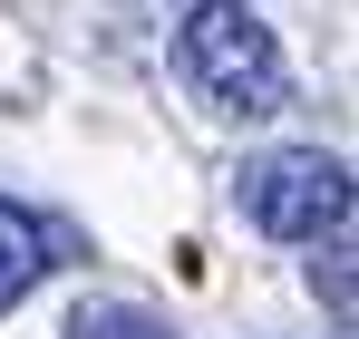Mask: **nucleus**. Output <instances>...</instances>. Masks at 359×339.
<instances>
[{
    "label": "nucleus",
    "mask_w": 359,
    "mask_h": 339,
    "mask_svg": "<svg viewBox=\"0 0 359 339\" xmlns=\"http://www.w3.org/2000/svg\"><path fill=\"white\" fill-rule=\"evenodd\" d=\"M68 339H175L156 310H136V300H88L78 320H68Z\"/></svg>",
    "instance_id": "4"
},
{
    "label": "nucleus",
    "mask_w": 359,
    "mask_h": 339,
    "mask_svg": "<svg viewBox=\"0 0 359 339\" xmlns=\"http://www.w3.org/2000/svg\"><path fill=\"white\" fill-rule=\"evenodd\" d=\"M311 282L330 291V310H340V320H350V242H340V233H330V252H320V262H311Z\"/></svg>",
    "instance_id": "5"
},
{
    "label": "nucleus",
    "mask_w": 359,
    "mask_h": 339,
    "mask_svg": "<svg viewBox=\"0 0 359 339\" xmlns=\"http://www.w3.org/2000/svg\"><path fill=\"white\" fill-rule=\"evenodd\" d=\"M233 204L272 242H330V233H350V165L320 146H272L233 174Z\"/></svg>",
    "instance_id": "2"
},
{
    "label": "nucleus",
    "mask_w": 359,
    "mask_h": 339,
    "mask_svg": "<svg viewBox=\"0 0 359 339\" xmlns=\"http://www.w3.org/2000/svg\"><path fill=\"white\" fill-rule=\"evenodd\" d=\"M175 78L214 116H243V126H262V116L292 107L282 39L252 20V0H184L175 10Z\"/></svg>",
    "instance_id": "1"
},
{
    "label": "nucleus",
    "mask_w": 359,
    "mask_h": 339,
    "mask_svg": "<svg viewBox=\"0 0 359 339\" xmlns=\"http://www.w3.org/2000/svg\"><path fill=\"white\" fill-rule=\"evenodd\" d=\"M39 282H49V233H39L10 194H0V310H20Z\"/></svg>",
    "instance_id": "3"
}]
</instances>
